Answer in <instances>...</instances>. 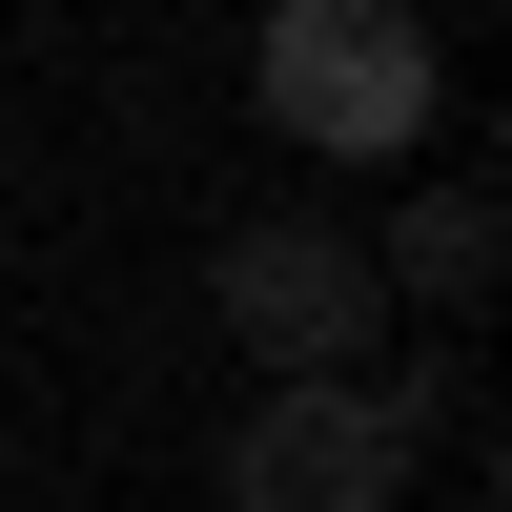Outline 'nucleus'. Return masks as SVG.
Listing matches in <instances>:
<instances>
[{
    "instance_id": "nucleus-3",
    "label": "nucleus",
    "mask_w": 512,
    "mask_h": 512,
    "mask_svg": "<svg viewBox=\"0 0 512 512\" xmlns=\"http://www.w3.org/2000/svg\"><path fill=\"white\" fill-rule=\"evenodd\" d=\"M205 512H410V410L390 390H267L226 431V492Z\"/></svg>"
},
{
    "instance_id": "nucleus-4",
    "label": "nucleus",
    "mask_w": 512,
    "mask_h": 512,
    "mask_svg": "<svg viewBox=\"0 0 512 512\" xmlns=\"http://www.w3.org/2000/svg\"><path fill=\"white\" fill-rule=\"evenodd\" d=\"M492 267H512V205H492V185H410L390 246H369V287H410V308H451V328L492 308Z\"/></svg>"
},
{
    "instance_id": "nucleus-1",
    "label": "nucleus",
    "mask_w": 512,
    "mask_h": 512,
    "mask_svg": "<svg viewBox=\"0 0 512 512\" xmlns=\"http://www.w3.org/2000/svg\"><path fill=\"white\" fill-rule=\"evenodd\" d=\"M431 21H390V0H267V41H246V103L287 123L308 164H390L410 123H431Z\"/></svg>"
},
{
    "instance_id": "nucleus-2",
    "label": "nucleus",
    "mask_w": 512,
    "mask_h": 512,
    "mask_svg": "<svg viewBox=\"0 0 512 512\" xmlns=\"http://www.w3.org/2000/svg\"><path fill=\"white\" fill-rule=\"evenodd\" d=\"M205 308H226V349L267 369V390H349V349L390 328V287H369V246H349V226L267 205V226L205 246Z\"/></svg>"
}]
</instances>
